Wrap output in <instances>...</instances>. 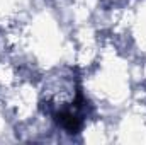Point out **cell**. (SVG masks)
I'll use <instances>...</instances> for the list:
<instances>
[{"mask_svg": "<svg viewBox=\"0 0 146 145\" xmlns=\"http://www.w3.org/2000/svg\"><path fill=\"white\" fill-rule=\"evenodd\" d=\"M58 121L61 123V126L65 130H68V133H76L80 130V119L72 113H66V111L60 113L58 114Z\"/></svg>", "mask_w": 146, "mask_h": 145, "instance_id": "6da1fadb", "label": "cell"}]
</instances>
